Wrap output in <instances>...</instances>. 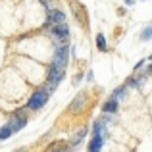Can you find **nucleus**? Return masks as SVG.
I'll list each match as a JSON object with an SVG mask.
<instances>
[{
    "label": "nucleus",
    "mask_w": 152,
    "mask_h": 152,
    "mask_svg": "<svg viewBox=\"0 0 152 152\" xmlns=\"http://www.w3.org/2000/svg\"><path fill=\"white\" fill-rule=\"evenodd\" d=\"M48 96H50V91L46 89V87H41V89H37L31 94L29 102H27V108H29V110H41V108L48 102Z\"/></svg>",
    "instance_id": "1"
},
{
    "label": "nucleus",
    "mask_w": 152,
    "mask_h": 152,
    "mask_svg": "<svg viewBox=\"0 0 152 152\" xmlns=\"http://www.w3.org/2000/svg\"><path fill=\"white\" fill-rule=\"evenodd\" d=\"M67 58H69V45L67 42H60L56 45V52H54V58H52V64L58 66L60 69H66L67 66Z\"/></svg>",
    "instance_id": "2"
},
{
    "label": "nucleus",
    "mask_w": 152,
    "mask_h": 152,
    "mask_svg": "<svg viewBox=\"0 0 152 152\" xmlns=\"http://www.w3.org/2000/svg\"><path fill=\"white\" fill-rule=\"evenodd\" d=\"M64 79V71L60 69L58 66H54V64H50V67H48V81H46V89L50 91H54L56 87L60 85V81Z\"/></svg>",
    "instance_id": "3"
},
{
    "label": "nucleus",
    "mask_w": 152,
    "mask_h": 152,
    "mask_svg": "<svg viewBox=\"0 0 152 152\" xmlns=\"http://www.w3.org/2000/svg\"><path fill=\"white\" fill-rule=\"evenodd\" d=\"M48 33H50V37H54L56 41H58V45H60V42H67V39H69V29H67L66 21L54 23V25L50 27Z\"/></svg>",
    "instance_id": "4"
},
{
    "label": "nucleus",
    "mask_w": 152,
    "mask_h": 152,
    "mask_svg": "<svg viewBox=\"0 0 152 152\" xmlns=\"http://www.w3.org/2000/svg\"><path fill=\"white\" fill-rule=\"evenodd\" d=\"M66 21V14L62 10H48V15H46V27L48 25H54V23H62Z\"/></svg>",
    "instance_id": "5"
},
{
    "label": "nucleus",
    "mask_w": 152,
    "mask_h": 152,
    "mask_svg": "<svg viewBox=\"0 0 152 152\" xmlns=\"http://www.w3.org/2000/svg\"><path fill=\"white\" fill-rule=\"evenodd\" d=\"M25 123H27V118H25L23 114H19V112H18V114H15L14 118L10 119V123H8V125L12 127V133H18L19 129H23V127H25Z\"/></svg>",
    "instance_id": "6"
},
{
    "label": "nucleus",
    "mask_w": 152,
    "mask_h": 152,
    "mask_svg": "<svg viewBox=\"0 0 152 152\" xmlns=\"http://www.w3.org/2000/svg\"><path fill=\"white\" fill-rule=\"evenodd\" d=\"M104 137H106V135H102V133H93V139H91V145H89V152H100L102 145H104Z\"/></svg>",
    "instance_id": "7"
},
{
    "label": "nucleus",
    "mask_w": 152,
    "mask_h": 152,
    "mask_svg": "<svg viewBox=\"0 0 152 152\" xmlns=\"http://www.w3.org/2000/svg\"><path fill=\"white\" fill-rule=\"evenodd\" d=\"M118 106H119L118 98H110V100H106V102H104V114H114V112L118 110Z\"/></svg>",
    "instance_id": "8"
},
{
    "label": "nucleus",
    "mask_w": 152,
    "mask_h": 152,
    "mask_svg": "<svg viewBox=\"0 0 152 152\" xmlns=\"http://www.w3.org/2000/svg\"><path fill=\"white\" fill-rule=\"evenodd\" d=\"M85 135H87V127H83V129L79 131V133L75 135L73 139H71V145H69V150H73V148H75V146H77V145H81V141H83V137H85Z\"/></svg>",
    "instance_id": "9"
},
{
    "label": "nucleus",
    "mask_w": 152,
    "mask_h": 152,
    "mask_svg": "<svg viewBox=\"0 0 152 152\" xmlns=\"http://www.w3.org/2000/svg\"><path fill=\"white\" fill-rule=\"evenodd\" d=\"M85 100H87V96H85V94H79V96H77V98H75L73 102L69 104L71 112H79V110H81V106L85 104Z\"/></svg>",
    "instance_id": "10"
},
{
    "label": "nucleus",
    "mask_w": 152,
    "mask_h": 152,
    "mask_svg": "<svg viewBox=\"0 0 152 152\" xmlns=\"http://www.w3.org/2000/svg\"><path fill=\"white\" fill-rule=\"evenodd\" d=\"M96 46H98V50H108V45H106V37H104L102 33H98L96 35Z\"/></svg>",
    "instance_id": "11"
},
{
    "label": "nucleus",
    "mask_w": 152,
    "mask_h": 152,
    "mask_svg": "<svg viewBox=\"0 0 152 152\" xmlns=\"http://www.w3.org/2000/svg\"><path fill=\"white\" fill-rule=\"evenodd\" d=\"M125 91H127V85H123V87H118V89L114 91V94H112V98H125Z\"/></svg>",
    "instance_id": "12"
},
{
    "label": "nucleus",
    "mask_w": 152,
    "mask_h": 152,
    "mask_svg": "<svg viewBox=\"0 0 152 152\" xmlns=\"http://www.w3.org/2000/svg\"><path fill=\"white\" fill-rule=\"evenodd\" d=\"M10 135H12V127L8 125V123H6L4 127H0V141H4V139H8Z\"/></svg>",
    "instance_id": "13"
},
{
    "label": "nucleus",
    "mask_w": 152,
    "mask_h": 152,
    "mask_svg": "<svg viewBox=\"0 0 152 152\" xmlns=\"http://www.w3.org/2000/svg\"><path fill=\"white\" fill-rule=\"evenodd\" d=\"M48 152H69V146L64 148V146H60V142H54V145L48 148Z\"/></svg>",
    "instance_id": "14"
},
{
    "label": "nucleus",
    "mask_w": 152,
    "mask_h": 152,
    "mask_svg": "<svg viewBox=\"0 0 152 152\" xmlns=\"http://www.w3.org/2000/svg\"><path fill=\"white\" fill-rule=\"evenodd\" d=\"M141 39H142V41H148V39H152V25L145 27V31L141 33Z\"/></svg>",
    "instance_id": "15"
},
{
    "label": "nucleus",
    "mask_w": 152,
    "mask_h": 152,
    "mask_svg": "<svg viewBox=\"0 0 152 152\" xmlns=\"http://www.w3.org/2000/svg\"><path fill=\"white\" fill-rule=\"evenodd\" d=\"M81 77H83V75H81V73H77V75H75V77H73V85H77V83H79V81H81Z\"/></svg>",
    "instance_id": "16"
},
{
    "label": "nucleus",
    "mask_w": 152,
    "mask_h": 152,
    "mask_svg": "<svg viewBox=\"0 0 152 152\" xmlns=\"http://www.w3.org/2000/svg\"><path fill=\"white\" fill-rule=\"evenodd\" d=\"M87 79H89V81H93V79H94V73H93V71H89V73H87Z\"/></svg>",
    "instance_id": "17"
},
{
    "label": "nucleus",
    "mask_w": 152,
    "mask_h": 152,
    "mask_svg": "<svg viewBox=\"0 0 152 152\" xmlns=\"http://www.w3.org/2000/svg\"><path fill=\"white\" fill-rule=\"evenodd\" d=\"M125 4H127V6H133V4H135V0H125Z\"/></svg>",
    "instance_id": "18"
},
{
    "label": "nucleus",
    "mask_w": 152,
    "mask_h": 152,
    "mask_svg": "<svg viewBox=\"0 0 152 152\" xmlns=\"http://www.w3.org/2000/svg\"><path fill=\"white\" fill-rule=\"evenodd\" d=\"M15 152H27V148H23V146H21V148H18Z\"/></svg>",
    "instance_id": "19"
},
{
    "label": "nucleus",
    "mask_w": 152,
    "mask_h": 152,
    "mask_svg": "<svg viewBox=\"0 0 152 152\" xmlns=\"http://www.w3.org/2000/svg\"><path fill=\"white\" fill-rule=\"evenodd\" d=\"M148 62H152V54H150V58H148Z\"/></svg>",
    "instance_id": "20"
}]
</instances>
